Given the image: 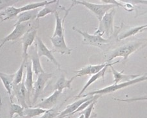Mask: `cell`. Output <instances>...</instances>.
Segmentation results:
<instances>
[{
	"instance_id": "6da1fadb",
	"label": "cell",
	"mask_w": 147,
	"mask_h": 118,
	"mask_svg": "<svg viewBox=\"0 0 147 118\" xmlns=\"http://www.w3.org/2000/svg\"><path fill=\"white\" fill-rule=\"evenodd\" d=\"M143 43V40H138L129 42V43L118 47L117 49L112 52L109 59H107V63L112 61L117 57H122L124 60L127 59L130 55L142 47Z\"/></svg>"
},
{
	"instance_id": "7a4b0ae2",
	"label": "cell",
	"mask_w": 147,
	"mask_h": 118,
	"mask_svg": "<svg viewBox=\"0 0 147 118\" xmlns=\"http://www.w3.org/2000/svg\"><path fill=\"white\" fill-rule=\"evenodd\" d=\"M146 76H141L140 77H138L137 78L134 79L130 81H128V82H125V83H121L118 84H113L112 85H110L107 86V87H105L102 89H99L98 90H94L92 92H88L86 94L85 96H95V95H99V96H103L105 95V94H109L114 92L121 90V89L125 88L126 87H128V86L135 85L136 83H138L140 82H142L144 81H146Z\"/></svg>"
},
{
	"instance_id": "3957f363",
	"label": "cell",
	"mask_w": 147,
	"mask_h": 118,
	"mask_svg": "<svg viewBox=\"0 0 147 118\" xmlns=\"http://www.w3.org/2000/svg\"><path fill=\"white\" fill-rule=\"evenodd\" d=\"M115 15V10L112 9L104 15L101 20L99 22V27L94 33V35L101 36L105 34L110 37L114 32V18Z\"/></svg>"
},
{
	"instance_id": "277c9868",
	"label": "cell",
	"mask_w": 147,
	"mask_h": 118,
	"mask_svg": "<svg viewBox=\"0 0 147 118\" xmlns=\"http://www.w3.org/2000/svg\"><path fill=\"white\" fill-rule=\"evenodd\" d=\"M74 5H81L96 15L99 22L101 20L104 15L108 12L110 9H114L115 6L109 4H96L86 1H72Z\"/></svg>"
},
{
	"instance_id": "5b68a950",
	"label": "cell",
	"mask_w": 147,
	"mask_h": 118,
	"mask_svg": "<svg viewBox=\"0 0 147 118\" xmlns=\"http://www.w3.org/2000/svg\"><path fill=\"white\" fill-rule=\"evenodd\" d=\"M72 29L83 36V43L86 45H92L102 49L104 46L110 43L109 39H105L99 36L91 35L87 32H84L76 27H73Z\"/></svg>"
},
{
	"instance_id": "8992f818",
	"label": "cell",
	"mask_w": 147,
	"mask_h": 118,
	"mask_svg": "<svg viewBox=\"0 0 147 118\" xmlns=\"http://www.w3.org/2000/svg\"><path fill=\"white\" fill-rule=\"evenodd\" d=\"M53 74L52 73L43 72L39 74L37 76V80L35 83H34V94H33V102L32 105H34L37 99L43 92L46 84L48 81L51 79Z\"/></svg>"
},
{
	"instance_id": "52a82bcc",
	"label": "cell",
	"mask_w": 147,
	"mask_h": 118,
	"mask_svg": "<svg viewBox=\"0 0 147 118\" xmlns=\"http://www.w3.org/2000/svg\"><path fill=\"white\" fill-rule=\"evenodd\" d=\"M14 28L12 31V32H10L2 40L1 44H2L3 45L8 41H16L18 39L22 38L26 32H27L28 30L32 28L31 27L30 22L23 23L19 25H14Z\"/></svg>"
},
{
	"instance_id": "ba28073f",
	"label": "cell",
	"mask_w": 147,
	"mask_h": 118,
	"mask_svg": "<svg viewBox=\"0 0 147 118\" xmlns=\"http://www.w3.org/2000/svg\"><path fill=\"white\" fill-rule=\"evenodd\" d=\"M36 43L37 46V51H38V54L39 57H41L42 56H45L55 66L58 68V69H61V65L59 63L58 61L55 58L53 53H52V51L47 48L40 38H36Z\"/></svg>"
},
{
	"instance_id": "9c48e42d",
	"label": "cell",
	"mask_w": 147,
	"mask_h": 118,
	"mask_svg": "<svg viewBox=\"0 0 147 118\" xmlns=\"http://www.w3.org/2000/svg\"><path fill=\"white\" fill-rule=\"evenodd\" d=\"M53 45L52 52H57L63 55H70L72 49L68 47L65 39V34L59 37L50 38Z\"/></svg>"
},
{
	"instance_id": "30bf717a",
	"label": "cell",
	"mask_w": 147,
	"mask_h": 118,
	"mask_svg": "<svg viewBox=\"0 0 147 118\" xmlns=\"http://www.w3.org/2000/svg\"><path fill=\"white\" fill-rule=\"evenodd\" d=\"M13 93L16 98L19 105L22 107L23 108H28V106L26 103V98L27 97V92L25 85V78L18 85H14L13 86Z\"/></svg>"
},
{
	"instance_id": "8fae6325",
	"label": "cell",
	"mask_w": 147,
	"mask_h": 118,
	"mask_svg": "<svg viewBox=\"0 0 147 118\" xmlns=\"http://www.w3.org/2000/svg\"><path fill=\"white\" fill-rule=\"evenodd\" d=\"M26 76L25 78V85L27 92V99L30 102V96L34 94V81L33 71L32 69V64L30 60L27 59L25 63Z\"/></svg>"
},
{
	"instance_id": "7c38bea8",
	"label": "cell",
	"mask_w": 147,
	"mask_h": 118,
	"mask_svg": "<svg viewBox=\"0 0 147 118\" xmlns=\"http://www.w3.org/2000/svg\"><path fill=\"white\" fill-rule=\"evenodd\" d=\"M28 56L30 57V60L31 61V64H32V71L36 76H38L41 73L45 72L43 67L41 66L40 57H39L38 54L36 43L34 46L30 47L29 54H28Z\"/></svg>"
},
{
	"instance_id": "4fadbf2b",
	"label": "cell",
	"mask_w": 147,
	"mask_h": 118,
	"mask_svg": "<svg viewBox=\"0 0 147 118\" xmlns=\"http://www.w3.org/2000/svg\"><path fill=\"white\" fill-rule=\"evenodd\" d=\"M37 34L36 28H32L26 32L23 37L21 38L23 45V58L28 57V50L29 47L32 45L35 41Z\"/></svg>"
},
{
	"instance_id": "5bb4252c",
	"label": "cell",
	"mask_w": 147,
	"mask_h": 118,
	"mask_svg": "<svg viewBox=\"0 0 147 118\" xmlns=\"http://www.w3.org/2000/svg\"><path fill=\"white\" fill-rule=\"evenodd\" d=\"M59 10L66 11L67 9L59 4V1L53 0L51 3L45 5L43 9L39 10L36 19L38 20L39 18H43L49 14H55L56 12H59Z\"/></svg>"
},
{
	"instance_id": "9a60e30c",
	"label": "cell",
	"mask_w": 147,
	"mask_h": 118,
	"mask_svg": "<svg viewBox=\"0 0 147 118\" xmlns=\"http://www.w3.org/2000/svg\"><path fill=\"white\" fill-rule=\"evenodd\" d=\"M120 61H115L114 63H107V65H106L105 67L103 69H102L101 71H99V72L97 73V74H94L92 76L90 79H89V80L86 82V83L85 85V86H83V88L81 89V91L80 92V93H79L78 94V96H76V98H80V97H81V96H82V94L85 92L86 91V88H87L88 86H90L92 84H93L95 81H96L97 80H98L100 78H103L104 79L105 78V72L107 71V69H108V67H110V66H113V65H115V63H119Z\"/></svg>"
},
{
	"instance_id": "2e32d148",
	"label": "cell",
	"mask_w": 147,
	"mask_h": 118,
	"mask_svg": "<svg viewBox=\"0 0 147 118\" xmlns=\"http://www.w3.org/2000/svg\"><path fill=\"white\" fill-rule=\"evenodd\" d=\"M15 73L12 74H8L5 73L0 72V80L3 85L4 87L6 90L7 92L9 94L10 99V103H12V90L14 86V80Z\"/></svg>"
},
{
	"instance_id": "e0dca14e",
	"label": "cell",
	"mask_w": 147,
	"mask_h": 118,
	"mask_svg": "<svg viewBox=\"0 0 147 118\" xmlns=\"http://www.w3.org/2000/svg\"><path fill=\"white\" fill-rule=\"evenodd\" d=\"M62 92L59 90H54V92L48 98L45 99L41 103L36 105V108H40L45 110H49L52 109L55 105L56 104L58 98Z\"/></svg>"
},
{
	"instance_id": "ac0fdd59",
	"label": "cell",
	"mask_w": 147,
	"mask_h": 118,
	"mask_svg": "<svg viewBox=\"0 0 147 118\" xmlns=\"http://www.w3.org/2000/svg\"><path fill=\"white\" fill-rule=\"evenodd\" d=\"M94 96H88L85 98L79 99V100L75 101L74 103H73L72 104L69 105H68L66 107V109H65L64 111L60 112L59 116L56 118H64L68 116H71V114L78 109V107H80L81 105H82L86 101L90 100V99L92 98Z\"/></svg>"
},
{
	"instance_id": "d6986e66",
	"label": "cell",
	"mask_w": 147,
	"mask_h": 118,
	"mask_svg": "<svg viewBox=\"0 0 147 118\" xmlns=\"http://www.w3.org/2000/svg\"><path fill=\"white\" fill-rule=\"evenodd\" d=\"M108 63H104L103 64L96 65H88L85 67H83L79 70H76L74 72L76 74L77 77H82L86 75H94L103 69Z\"/></svg>"
},
{
	"instance_id": "ffe728a7",
	"label": "cell",
	"mask_w": 147,
	"mask_h": 118,
	"mask_svg": "<svg viewBox=\"0 0 147 118\" xmlns=\"http://www.w3.org/2000/svg\"><path fill=\"white\" fill-rule=\"evenodd\" d=\"M110 69H111L112 74L114 76V80H113V83L114 84H118L121 81H122L123 83L128 82L134 79L137 78L138 77L141 76V74H124L125 70H123L121 72H118L116 70L114 69L113 66H110Z\"/></svg>"
},
{
	"instance_id": "44dd1931",
	"label": "cell",
	"mask_w": 147,
	"mask_h": 118,
	"mask_svg": "<svg viewBox=\"0 0 147 118\" xmlns=\"http://www.w3.org/2000/svg\"><path fill=\"white\" fill-rule=\"evenodd\" d=\"M39 11V10L38 9L20 13L17 16V21L14 25H19L25 22H30V21H33L34 20L36 19Z\"/></svg>"
},
{
	"instance_id": "7402d4cb",
	"label": "cell",
	"mask_w": 147,
	"mask_h": 118,
	"mask_svg": "<svg viewBox=\"0 0 147 118\" xmlns=\"http://www.w3.org/2000/svg\"><path fill=\"white\" fill-rule=\"evenodd\" d=\"M78 78L76 76V75L75 76L72 77L71 79H69V80H67L65 77V76L64 74H62L60 78L58 79V80L54 86V90H59L60 92H63V90H64L65 88H68V89H72L71 87V84L72 83V81H74L75 78Z\"/></svg>"
},
{
	"instance_id": "603a6c76",
	"label": "cell",
	"mask_w": 147,
	"mask_h": 118,
	"mask_svg": "<svg viewBox=\"0 0 147 118\" xmlns=\"http://www.w3.org/2000/svg\"><path fill=\"white\" fill-rule=\"evenodd\" d=\"M54 15L56 18V27L52 37H59L65 34L64 22H63L62 20L59 18V12L55 13Z\"/></svg>"
},
{
	"instance_id": "cb8c5ba5",
	"label": "cell",
	"mask_w": 147,
	"mask_h": 118,
	"mask_svg": "<svg viewBox=\"0 0 147 118\" xmlns=\"http://www.w3.org/2000/svg\"><path fill=\"white\" fill-rule=\"evenodd\" d=\"M47 110L40 108H26L23 110V117L22 118H34L36 116L43 115Z\"/></svg>"
},
{
	"instance_id": "d4e9b609",
	"label": "cell",
	"mask_w": 147,
	"mask_h": 118,
	"mask_svg": "<svg viewBox=\"0 0 147 118\" xmlns=\"http://www.w3.org/2000/svg\"><path fill=\"white\" fill-rule=\"evenodd\" d=\"M147 27L146 25H142V26H139V27H135L134 28H131L130 29L128 30L122 34H121L118 38H119V40H123V39H125L127 38H129L130 36H135L137 34L143 32L144 29H146Z\"/></svg>"
},
{
	"instance_id": "484cf974",
	"label": "cell",
	"mask_w": 147,
	"mask_h": 118,
	"mask_svg": "<svg viewBox=\"0 0 147 118\" xmlns=\"http://www.w3.org/2000/svg\"><path fill=\"white\" fill-rule=\"evenodd\" d=\"M28 58V57L27 58H23V61L21 64L20 67L17 72L15 73V76H14V85H18V84L20 83L23 80V71H24V69L25 67V63L27 59Z\"/></svg>"
},
{
	"instance_id": "4316f807",
	"label": "cell",
	"mask_w": 147,
	"mask_h": 118,
	"mask_svg": "<svg viewBox=\"0 0 147 118\" xmlns=\"http://www.w3.org/2000/svg\"><path fill=\"white\" fill-rule=\"evenodd\" d=\"M23 110H24V108H23L22 107H21L19 105L10 103L9 109V118H15L14 117V115L15 114H16L18 116H20L21 117H22Z\"/></svg>"
},
{
	"instance_id": "83f0119b",
	"label": "cell",
	"mask_w": 147,
	"mask_h": 118,
	"mask_svg": "<svg viewBox=\"0 0 147 118\" xmlns=\"http://www.w3.org/2000/svg\"><path fill=\"white\" fill-rule=\"evenodd\" d=\"M96 102L97 101H93L92 103L86 107L85 110H83V111H81L80 114L83 115L84 118H90L92 115V111L94 110V105H95V104L96 103Z\"/></svg>"
},
{
	"instance_id": "f1b7e54d",
	"label": "cell",
	"mask_w": 147,
	"mask_h": 118,
	"mask_svg": "<svg viewBox=\"0 0 147 118\" xmlns=\"http://www.w3.org/2000/svg\"><path fill=\"white\" fill-rule=\"evenodd\" d=\"M59 112L53 109L47 110L41 117L38 118H56L59 116Z\"/></svg>"
},
{
	"instance_id": "f546056e",
	"label": "cell",
	"mask_w": 147,
	"mask_h": 118,
	"mask_svg": "<svg viewBox=\"0 0 147 118\" xmlns=\"http://www.w3.org/2000/svg\"><path fill=\"white\" fill-rule=\"evenodd\" d=\"M16 3L14 1H0V10L7 9V7L13 6Z\"/></svg>"
},
{
	"instance_id": "4dcf8cb0",
	"label": "cell",
	"mask_w": 147,
	"mask_h": 118,
	"mask_svg": "<svg viewBox=\"0 0 147 118\" xmlns=\"http://www.w3.org/2000/svg\"><path fill=\"white\" fill-rule=\"evenodd\" d=\"M115 100L121 101V102H133L136 101H140V100H146V96L145 97H141V98H136V99H121L118 98H114Z\"/></svg>"
},
{
	"instance_id": "1f68e13d",
	"label": "cell",
	"mask_w": 147,
	"mask_h": 118,
	"mask_svg": "<svg viewBox=\"0 0 147 118\" xmlns=\"http://www.w3.org/2000/svg\"><path fill=\"white\" fill-rule=\"evenodd\" d=\"M78 118H84V116L82 114H80V116H79Z\"/></svg>"
},
{
	"instance_id": "d6a6232c",
	"label": "cell",
	"mask_w": 147,
	"mask_h": 118,
	"mask_svg": "<svg viewBox=\"0 0 147 118\" xmlns=\"http://www.w3.org/2000/svg\"><path fill=\"white\" fill-rule=\"evenodd\" d=\"M3 47V45L2 44H1V45H0V49H1V47Z\"/></svg>"
}]
</instances>
